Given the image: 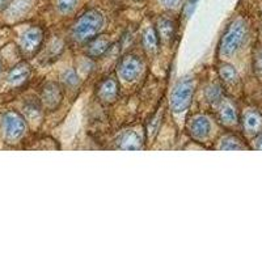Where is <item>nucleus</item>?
<instances>
[{"mask_svg": "<svg viewBox=\"0 0 262 262\" xmlns=\"http://www.w3.org/2000/svg\"><path fill=\"white\" fill-rule=\"evenodd\" d=\"M104 16L97 9H90L75 21L71 29V38L78 43H88L97 37L104 28Z\"/></svg>", "mask_w": 262, "mask_h": 262, "instance_id": "nucleus-1", "label": "nucleus"}, {"mask_svg": "<svg viewBox=\"0 0 262 262\" xmlns=\"http://www.w3.org/2000/svg\"><path fill=\"white\" fill-rule=\"evenodd\" d=\"M245 37H247V24L243 18H236L229 24L221 39L219 51L222 55L224 57L233 55L238 49L242 48Z\"/></svg>", "mask_w": 262, "mask_h": 262, "instance_id": "nucleus-2", "label": "nucleus"}, {"mask_svg": "<svg viewBox=\"0 0 262 262\" xmlns=\"http://www.w3.org/2000/svg\"><path fill=\"white\" fill-rule=\"evenodd\" d=\"M194 92H195V83L191 76H185L180 79L170 95L169 105L172 112L182 113L186 111L193 101Z\"/></svg>", "mask_w": 262, "mask_h": 262, "instance_id": "nucleus-3", "label": "nucleus"}, {"mask_svg": "<svg viewBox=\"0 0 262 262\" xmlns=\"http://www.w3.org/2000/svg\"><path fill=\"white\" fill-rule=\"evenodd\" d=\"M3 131L4 137L9 143H16L25 135L27 122L17 112H7L3 117Z\"/></svg>", "mask_w": 262, "mask_h": 262, "instance_id": "nucleus-4", "label": "nucleus"}, {"mask_svg": "<svg viewBox=\"0 0 262 262\" xmlns=\"http://www.w3.org/2000/svg\"><path fill=\"white\" fill-rule=\"evenodd\" d=\"M142 70H143V62L134 54H127V55L121 58L118 66H117L119 78L125 81H128V83L137 80Z\"/></svg>", "mask_w": 262, "mask_h": 262, "instance_id": "nucleus-5", "label": "nucleus"}, {"mask_svg": "<svg viewBox=\"0 0 262 262\" xmlns=\"http://www.w3.org/2000/svg\"><path fill=\"white\" fill-rule=\"evenodd\" d=\"M186 131L193 139L198 140V142L205 140L211 131V122H210L209 117L201 113L193 114L186 122Z\"/></svg>", "mask_w": 262, "mask_h": 262, "instance_id": "nucleus-6", "label": "nucleus"}, {"mask_svg": "<svg viewBox=\"0 0 262 262\" xmlns=\"http://www.w3.org/2000/svg\"><path fill=\"white\" fill-rule=\"evenodd\" d=\"M63 101V90L58 83L49 81L42 86L41 91V105L43 109L53 112L59 107Z\"/></svg>", "mask_w": 262, "mask_h": 262, "instance_id": "nucleus-7", "label": "nucleus"}, {"mask_svg": "<svg viewBox=\"0 0 262 262\" xmlns=\"http://www.w3.org/2000/svg\"><path fill=\"white\" fill-rule=\"evenodd\" d=\"M43 30L39 27H32L25 30L21 36L20 43L21 49L28 55H34L37 51L41 49L42 42H43Z\"/></svg>", "mask_w": 262, "mask_h": 262, "instance_id": "nucleus-8", "label": "nucleus"}, {"mask_svg": "<svg viewBox=\"0 0 262 262\" xmlns=\"http://www.w3.org/2000/svg\"><path fill=\"white\" fill-rule=\"evenodd\" d=\"M96 93H97L98 100L101 102H104V104H114L119 96L118 81H117L116 78H113V76L102 79V80L98 83Z\"/></svg>", "mask_w": 262, "mask_h": 262, "instance_id": "nucleus-9", "label": "nucleus"}, {"mask_svg": "<svg viewBox=\"0 0 262 262\" xmlns=\"http://www.w3.org/2000/svg\"><path fill=\"white\" fill-rule=\"evenodd\" d=\"M116 143L119 149H140L143 148V135L138 128H130L117 138Z\"/></svg>", "mask_w": 262, "mask_h": 262, "instance_id": "nucleus-10", "label": "nucleus"}, {"mask_svg": "<svg viewBox=\"0 0 262 262\" xmlns=\"http://www.w3.org/2000/svg\"><path fill=\"white\" fill-rule=\"evenodd\" d=\"M155 29L158 32L159 39L161 42H169L174 37V33H176L177 29V23L172 16H160L158 18Z\"/></svg>", "mask_w": 262, "mask_h": 262, "instance_id": "nucleus-11", "label": "nucleus"}, {"mask_svg": "<svg viewBox=\"0 0 262 262\" xmlns=\"http://www.w3.org/2000/svg\"><path fill=\"white\" fill-rule=\"evenodd\" d=\"M217 119L224 126H233L237 123V111L229 100H222L217 105Z\"/></svg>", "mask_w": 262, "mask_h": 262, "instance_id": "nucleus-12", "label": "nucleus"}, {"mask_svg": "<svg viewBox=\"0 0 262 262\" xmlns=\"http://www.w3.org/2000/svg\"><path fill=\"white\" fill-rule=\"evenodd\" d=\"M111 48V38L109 36H104V34H98L93 39H91L86 45V55L90 58H100L102 57L107 50Z\"/></svg>", "mask_w": 262, "mask_h": 262, "instance_id": "nucleus-13", "label": "nucleus"}, {"mask_svg": "<svg viewBox=\"0 0 262 262\" xmlns=\"http://www.w3.org/2000/svg\"><path fill=\"white\" fill-rule=\"evenodd\" d=\"M32 74V69L27 62H21L16 64L8 74V83L13 86H20L27 83Z\"/></svg>", "mask_w": 262, "mask_h": 262, "instance_id": "nucleus-14", "label": "nucleus"}, {"mask_svg": "<svg viewBox=\"0 0 262 262\" xmlns=\"http://www.w3.org/2000/svg\"><path fill=\"white\" fill-rule=\"evenodd\" d=\"M159 36L154 27H147L142 33V46L148 55H154L159 50Z\"/></svg>", "mask_w": 262, "mask_h": 262, "instance_id": "nucleus-15", "label": "nucleus"}, {"mask_svg": "<svg viewBox=\"0 0 262 262\" xmlns=\"http://www.w3.org/2000/svg\"><path fill=\"white\" fill-rule=\"evenodd\" d=\"M243 127L249 134H256L262 127V116L257 111H247L243 116Z\"/></svg>", "mask_w": 262, "mask_h": 262, "instance_id": "nucleus-16", "label": "nucleus"}, {"mask_svg": "<svg viewBox=\"0 0 262 262\" xmlns=\"http://www.w3.org/2000/svg\"><path fill=\"white\" fill-rule=\"evenodd\" d=\"M217 74L224 85H236L238 81V75L235 67L228 63H221L217 66Z\"/></svg>", "mask_w": 262, "mask_h": 262, "instance_id": "nucleus-17", "label": "nucleus"}, {"mask_svg": "<svg viewBox=\"0 0 262 262\" xmlns=\"http://www.w3.org/2000/svg\"><path fill=\"white\" fill-rule=\"evenodd\" d=\"M205 97L211 105H219L223 100V86L217 83L210 84L205 91Z\"/></svg>", "mask_w": 262, "mask_h": 262, "instance_id": "nucleus-18", "label": "nucleus"}, {"mask_svg": "<svg viewBox=\"0 0 262 262\" xmlns=\"http://www.w3.org/2000/svg\"><path fill=\"white\" fill-rule=\"evenodd\" d=\"M245 147L242 144V140L238 138L233 137V135H227L221 140V146L219 149H224V151H233V149H244Z\"/></svg>", "mask_w": 262, "mask_h": 262, "instance_id": "nucleus-19", "label": "nucleus"}, {"mask_svg": "<svg viewBox=\"0 0 262 262\" xmlns=\"http://www.w3.org/2000/svg\"><path fill=\"white\" fill-rule=\"evenodd\" d=\"M30 8L29 0H15L8 8L9 15L15 16V17H20V16L25 15L28 12V9Z\"/></svg>", "mask_w": 262, "mask_h": 262, "instance_id": "nucleus-20", "label": "nucleus"}, {"mask_svg": "<svg viewBox=\"0 0 262 262\" xmlns=\"http://www.w3.org/2000/svg\"><path fill=\"white\" fill-rule=\"evenodd\" d=\"M63 83H64L66 86H69V88H75V86H78L80 84V79H79L78 74L76 71L72 69L67 70V71L63 72L62 75Z\"/></svg>", "mask_w": 262, "mask_h": 262, "instance_id": "nucleus-21", "label": "nucleus"}, {"mask_svg": "<svg viewBox=\"0 0 262 262\" xmlns=\"http://www.w3.org/2000/svg\"><path fill=\"white\" fill-rule=\"evenodd\" d=\"M78 4V0H57V9L63 15L72 12Z\"/></svg>", "mask_w": 262, "mask_h": 262, "instance_id": "nucleus-22", "label": "nucleus"}, {"mask_svg": "<svg viewBox=\"0 0 262 262\" xmlns=\"http://www.w3.org/2000/svg\"><path fill=\"white\" fill-rule=\"evenodd\" d=\"M254 70L257 74L262 76V49L257 51L256 58H254Z\"/></svg>", "mask_w": 262, "mask_h": 262, "instance_id": "nucleus-23", "label": "nucleus"}, {"mask_svg": "<svg viewBox=\"0 0 262 262\" xmlns=\"http://www.w3.org/2000/svg\"><path fill=\"white\" fill-rule=\"evenodd\" d=\"M161 3H163L164 7H167V8L173 9V8H177L181 3V0H161Z\"/></svg>", "mask_w": 262, "mask_h": 262, "instance_id": "nucleus-24", "label": "nucleus"}, {"mask_svg": "<svg viewBox=\"0 0 262 262\" xmlns=\"http://www.w3.org/2000/svg\"><path fill=\"white\" fill-rule=\"evenodd\" d=\"M256 148L262 151V134H259L258 138L256 139Z\"/></svg>", "mask_w": 262, "mask_h": 262, "instance_id": "nucleus-25", "label": "nucleus"}, {"mask_svg": "<svg viewBox=\"0 0 262 262\" xmlns=\"http://www.w3.org/2000/svg\"><path fill=\"white\" fill-rule=\"evenodd\" d=\"M9 0H0V8H2V7L3 6H6L7 3H8Z\"/></svg>", "mask_w": 262, "mask_h": 262, "instance_id": "nucleus-26", "label": "nucleus"}, {"mask_svg": "<svg viewBox=\"0 0 262 262\" xmlns=\"http://www.w3.org/2000/svg\"><path fill=\"white\" fill-rule=\"evenodd\" d=\"M196 2H198V0H189V4H190V6H193V4H195Z\"/></svg>", "mask_w": 262, "mask_h": 262, "instance_id": "nucleus-27", "label": "nucleus"}, {"mask_svg": "<svg viewBox=\"0 0 262 262\" xmlns=\"http://www.w3.org/2000/svg\"><path fill=\"white\" fill-rule=\"evenodd\" d=\"M2 70H3V66H2V60H0V72H2Z\"/></svg>", "mask_w": 262, "mask_h": 262, "instance_id": "nucleus-28", "label": "nucleus"}, {"mask_svg": "<svg viewBox=\"0 0 262 262\" xmlns=\"http://www.w3.org/2000/svg\"><path fill=\"white\" fill-rule=\"evenodd\" d=\"M134 2H142V0H134Z\"/></svg>", "mask_w": 262, "mask_h": 262, "instance_id": "nucleus-29", "label": "nucleus"}]
</instances>
